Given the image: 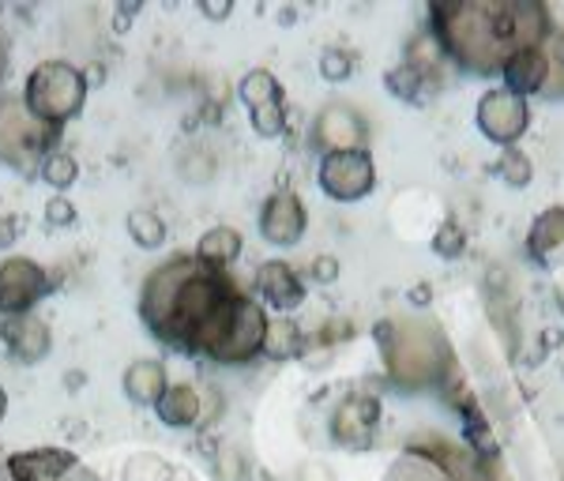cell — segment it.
<instances>
[{
  "label": "cell",
  "instance_id": "f35d334b",
  "mask_svg": "<svg viewBox=\"0 0 564 481\" xmlns=\"http://www.w3.org/2000/svg\"><path fill=\"white\" fill-rule=\"evenodd\" d=\"M4 68H8V45L0 39V79H4Z\"/></svg>",
  "mask_w": 564,
  "mask_h": 481
},
{
  "label": "cell",
  "instance_id": "7c38bea8",
  "mask_svg": "<svg viewBox=\"0 0 564 481\" xmlns=\"http://www.w3.org/2000/svg\"><path fill=\"white\" fill-rule=\"evenodd\" d=\"M406 456L433 462V467L444 470L452 481H481V474L475 470V459H470L459 444L444 440L441 433H417V437H411V444H406Z\"/></svg>",
  "mask_w": 564,
  "mask_h": 481
},
{
  "label": "cell",
  "instance_id": "2e32d148",
  "mask_svg": "<svg viewBox=\"0 0 564 481\" xmlns=\"http://www.w3.org/2000/svg\"><path fill=\"white\" fill-rule=\"evenodd\" d=\"M380 403L372 395H354L335 411V440L347 444V448H369L372 433H377Z\"/></svg>",
  "mask_w": 564,
  "mask_h": 481
},
{
  "label": "cell",
  "instance_id": "8992f818",
  "mask_svg": "<svg viewBox=\"0 0 564 481\" xmlns=\"http://www.w3.org/2000/svg\"><path fill=\"white\" fill-rule=\"evenodd\" d=\"M372 185H377V166H372L369 151L324 154V162H321V188L332 199L354 204V199L369 196Z\"/></svg>",
  "mask_w": 564,
  "mask_h": 481
},
{
  "label": "cell",
  "instance_id": "277c9868",
  "mask_svg": "<svg viewBox=\"0 0 564 481\" xmlns=\"http://www.w3.org/2000/svg\"><path fill=\"white\" fill-rule=\"evenodd\" d=\"M26 110L39 121L61 129L65 121H72L87 102V79L79 68H72L68 61H45L31 72L26 79Z\"/></svg>",
  "mask_w": 564,
  "mask_h": 481
},
{
  "label": "cell",
  "instance_id": "8fae6325",
  "mask_svg": "<svg viewBox=\"0 0 564 481\" xmlns=\"http://www.w3.org/2000/svg\"><path fill=\"white\" fill-rule=\"evenodd\" d=\"M313 135L327 154H339V151H366L369 129L358 110H350V106H343V102H332L316 117Z\"/></svg>",
  "mask_w": 564,
  "mask_h": 481
},
{
  "label": "cell",
  "instance_id": "1f68e13d",
  "mask_svg": "<svg viewBox=\"0 0 564 481\" xmlns=\"http://www.w3.org/2000/svg\"><path fill=\"white\" fill-rule=\"evenodd\" d=\"M388 84H391V90H395V95L399 98H414L417 95V90H422V79H417L414 76V72L411 68H395V72H391V76H388Z\"/></svg>",
  "mask_w": 564,
  "mask_h": 481
},
{
  "label": "cell",
  "instance_id": "3957f363",
  "mask_svg": "<svg viewBox=\"0 0 564 481\" xmlns=\"http://www.w3.org/2000/svg\"><path fill=\"white\" fill-rule=\"evenodd\" d=\"M380 350H384L391 380L411 387V392L441 384L444 376H452V365H456L441 328L430 320L380 324Z\"/></svg>",
  "mask_w": 564,
  "mask_h": 481
},
{
  "label": "cell",
  "instance_id": "603a6c76",
  "mask_svg": "<svg viewBox=\"0 0 564 481\" xmlns=\"http://www.w3.org/2000/svg\"><path fill=\"white\" fill-rule=\"evenodd\" d=\"M406 68L414 72L417 79H436L444 68V57H441V45L433 42V34H422V39L411 42V53H406Z\"/></svg>",
  "mask_w": 564,
  "mask_h": 481
},
{
  "label": "cell",
  "instance_id": "6da1fadb",
  "mask_svg": "<svg viewBox=\"0 0 564 481\" xmlns=\"http://www.w3.org/2000/svg\"><path fill=\"white\" fill-rule=\"evenodd\" d=\"M238 305L241 294L230 275L199 256H174L154 267L140 294V316L159 339L207 358H218Z\"/></svg>",
  "mask_w": 564,
  "mask_h": 481
},
{
  "label": "cell",
  "instance_id": "7402d4cb",
  "mask_svg": "<svg viewBox=\"0 0 564 481\" xmlns=\"http://www.w3.org/2000/svg\"><path fill=\"white\" fill-rule=\"evenodd\" d=\"M196 256L204 263H212V267H230V263L241 256V233L234 230V226H215V230H207L204 238H199Z\"/></svg>",
  "mask_w": 564,
  "mask_h": 481
},
{
  "label": "cell",
  "instance_id": "ffe728a7",
  "mask_svg": "<svg viewBox=\"0 0 564 481\" xmlns=\"http://www.w3.org/2000/svg\"><path fill=\"white\" fill-rule=\"evenodd\" d=\"M154 411H159V417L170 429H193L199 422V392L188 384H170L159 403H154Z\"/></svg>",
  "mask_w": 564,
  "mask_h": 481
},
{
  "label": "cell",
  "instance_id": "4dcf8cb0",
  "mask_svg": "<svg viewBox=\"0 0 564 481\" xmlns=\"http://www.w3.org/2000/svg\"><path fill=\"white\" fill-rule=\"evenodd\" d=\"M463 241H467V238H463V226L459 222H444L441 233L433 238V249L441 252V256H459Z\"/></svg>",
  "mask_w": 564,
  "mask_h": 481
},
{
  "label": "cell",
  "instance_id": "484cf974",
  "mask_svg": "<svg viewBox=\"0 0 564 481\" xmlns=\"http://www.w3.org/2000/svg\"><path fill=\"white\" fill-rule=\"evenodd\" d=\"M129 233L140 249H159V244L166 241V222H162L154 211H132L129 215Z\"/></svg>",
  "mask_w": 564,
  "mask_h": 481
},
{
  "label": "cell",
  "instance_id": "7a4b0ae2",
  "mask_svg": "<svg viewBox=\"0 0 564 481\" xmlns=\"http://www.w3.org/2000/svg\"><path fill=\"white\" fill-rule=\"evenodd\" d=\"M433 26L441 34L444 50L463 61L470 72L505 68L508 57L520 50H539V42L553 31L550 12L539 0L527 4H459V0H441L433 4Z\"/></svg>",
  "mask_w": 564,
  "mask_h": 481
},
{
  "label": "cell",
  "instance_id": "e0dca14e",
  "mask_svg": "<svg viewBox=\"0 0 564 481\" xmlns=\"http://www.w3.org/2000/svg\"><path fill=\"white\" fill-rule=\"evenodd\" d=\"M257 289L263 294V302L275 305L279 313H290V308H297L305 302L302 278H297V271L290 267V263H282V260L263 263L260 275H257Z\"/></svg>",
  "mask_w": 564,
  "mask_h": 481
},
{
  "label": "cell",
  "instance_id": "d4e9b609",
  "mask_svg": "<svg viewBox=\"0 0 564 481\" xmlns=\"http://www.w3.org/2000/svg\"><path fill=\"white\" fill-rule=\"evenodd\" d=\"M42 177H45V185H53V188H72L76 185V177H79V162L72 158L68 151H53V154H45V162H42Z\"/></svg>",
  "mask_w": 564,
  "mask_h": 481
},
{
  "label": "cell",
  "instance_id": "4316f807",
  "mask_svg": "<svg viewBox=\"0 0 564 481\" xmlns=\"http://www.w3.org/2000/svg\"><path fill=\"white\" fill-rule=\"evenodd\" d=\"M497 177L505 181V185H512V188H527V185H531V177H534V166H531V158H527L523 151H505V154H500V162H497Z\"/></svg>",
  "mask_w": 564,
  "mask_h": 481
},
{
  "label": "cell",
  "instance_id": "d6a6232c",
  "mask_svg": "<svg viewBox=\"0 0 564 481\" xmlns=\"http://www.w3.org/2000/svg\"><path fill=\"white\" fill-rule=\"evenodd\" d=\"M218 478H223V481H241V478H245V459H241V451H234V448L218 451Z\"/></svg>",
  "mask_w": 564,
  "mask_h": 481
},
{
  "label": "cell",
  "instance_id": "4fadbf2b",
  "mask_svg": "<svg viewBox=\"0 0 564 481\" xmlns=\"http://www.w3.org/2000/svg\"><path fill=\"white\" fill-rule=\"evenodd\" d=\"M260 233L271 244H297L305 233V207L294 193H275L260 211Z\"/></svg>",
  "mask_w": 564,
  "mask_h": 481
},
{
  "label": "cell",
  "instance_id": "d590c367",
  "mask_svg": "<svg viewBox=\"0 0 564 481\" xmlns=\"http://www.w3.org/2000/svg\"><path fill=\"white\" fill-rule=\"evenodd\" d=\"M335 275H339V260H335V256H316L313 260V278H316V283H335Z\"/></svg>",
  "mask_w": 564,
  "mask_h": 481
},
{
  "label": "cell",
  "instance_id": "cb8c5ba5",
  "mask_svg": "<svg viewBox=\"0 0 564 481\" xmlns=\"http://www.w3.org/2000/svg\"><path fill=\"white\" fill-rule=\"evenodd\" d=\"M124 481H193V478L159 456H135L129 467H124Z\"/></svg>",
  "mask_w": 564,
  "mask_h": 481
},
{
  "label": "cell",
  "instance_id": "9c48e42d",
  "mask_svg": "<svg viewBox=\"0 0 564 481\" xmlns=\"http://www.w3.org/2000/svg\"><path fill=\"white\" fill-rule=\"evenodd\" d=\"M263 342H268V316H263V308L257 302L241 297L230 331H226V342L215 361H223V365H245V361H252L263 350Z\"/></svg>",
  "mask_w": 564,
  "mask_h": 481
},
{
  "label": "cell",
  "instance_id": "83f0119b",
  "mask_svg": "<svg viewBox=\"0 0 564 481\" xmlns=\"http://www.w3.org/2000/svg\"><path fill=\"white\" fill-rule=\"evenodd\" d=\"M388 481H452L444 470H436L433 462L417 459V456H406L399 459L395 467L388 470Z\"/></svg>",
  "mask_w": 564,
  "mask_h": 481
},
{
  "label": "cell",
  "instance_id": "5bb4252c",
  "mask_svg": "<svg viewBox=\"0 0 564 481\" xmlns=\"http://www.w3.org/2000/svg\"><path fill=\"white\" fill-rule=\"evenodd\" d=\"M4 347L12 350V358H20L23 365H34L50 353L53 339H50V324L39 320L34 313H20V316H4Z\"/></svg>",
  "mask_w": 564,
  "mask_h": 481
},
{
  "label": "cell",
  "instance_id": "9a60e30c",
  "mask_svg": "<svg viewBox=\"0 0 564 481\" xmlns=\"http://www.w3.org/2000/svg\"><path fill=\"white\" fill-rule=\"evenodd\" d=\"M76 467V456L68 448H34L8 456V478L12 481H61Z\"/></svg>",
  "mask_w": 564,
  "mask_h": 481
},
{
  "label": "cell",
  "instance_id": "f1b7e54d",
  "mask_svg": "<svg viewBox=\"0 0 564 481\" xmlns=\"http://www.w3.org/2000/svg\"><path fill=\"white\" fill-rule=\"evenodd\" d=\"M297 347H302V335H297L294 324L268 328V342H263V350H268L271 358H290V353H297Z\"/></svg>",
  "mask_w": 564,
  "mask_h": 481
},
{
  "label": "cell",
  "instance_id": "52a82bcc",
  "mask_svg": "<svg viewBox=\"0 0 564 481\" xmlns=\"http://www.w3.org/2000/svg\"><path fill=\"white\" fill-rule=\"evenodd\" d=\"M45 271L34 260L12 256L0 263V316H20L31 313V305H39L45 294Z\"/></svg>",
  "mask_w": 564,
  "mask_h": 481
},
{
  "label": "cell",
  "instance_id": "44dd1931",
  "mask_svg": "<svg viewBox=\"0 0 564 481\" xmlns=\"http://www.w3.org/2000/svg\"><path fill=\"white\" fill-rule=\"evenodd\" d=\"M166 369L159 361H135V365L124 372V392L135 403H159L162 392H166Z\"/></svg>",
  "mask_w": 564,
  "mask_h": 481
},
{
  "label": "cell",
  "instance_id": "8d00e7d4",
  "mask_svg": "<svg viewBox=\"0 0 564 481\" xmlns=\"http://www.w3.org/2000/svg\"><path fill=\"white\" fill-rule=\"evenodd\" d=\"M199 12H204L207 20H226V15L234 12V4H230V0H204V4H199Z\"/></svg>",
  "mask_w": 564,
  "mask_h": 481
},
{
  "label": "cell",
  "instance_id": "ab89813d",
  "mask_svg": "<svg viewBox=\"0 0 564 481\" xmlns=\"http://www.w3.org/2000/svg\"><path fill=\"white\" fill-rule=\"evenodd\" d=\"M4 414H8V395H4V387H0V422H4Z\"/></svg>",
  "mask_w": 564,
  "mask_h": 481
},
{
  "label": "cell",
  "instance_id": "30bf717a",
  "mask_svg": "<svg viewBox=\"0 0 564 481\" xmlns=\"http://www.w3.org/2000/svg\"><path fill=\"white\" fill-rule=\"evenodd\" d=\"M241 102L249 106V117L260 135H279L286 110H282V87L268 68H257L241 79Z\"/></svg>",
  "mask_w": 564,
  "mask_h": 481
},
{
  "label": "cell",
  "instance_id": "e575fe53",
  "mask_svg": "<svg viewBox=\"0 0 564 481\" xmlns=\"http://www.w3.org/2000/svg\"><path fill=\"white\" fill-rule=\"evenodd\" d=\"M542 57L550 61V68H564V31H550L542 39Z\"/></svg>",
  "mask_w": 564,
  "mask_h": 481
},
{
  "label": "cell",
  "instance_id": "d6986e66",
  "mask_svg": "<svg viewBox=\"0 0 564 481\" xmlns=\"http://www.w3.org/2000/svg\"><path fill=\"white\" fill-rule=\"evenodd\" d=\"M531 252L542 263H564V207H550L539 215V222L531 226Z\"/></svg>",
  "mask_w": 564,
  "mask_h": 481
},
{
  "label": "cell",
  "instance_id": "ac0fdd59",
  "mask_svg": "<svg viewBox=\"0 0 564 481\" xmlns=\"http://www.w3.org/2000/svg\"><path fill=\"white\" fill-rule=\"evenodd\" d=\"M500 72H505L512 95H539L545 87V76H550V61L542 57V50H520L516 57H508V65Z\"/></svg>",
  "mask_w": 564,
  "mask_h": 481
},
{
  "label": "cell",
  "instance_id": "ba28073f",
  "mask_svg": "<svg viewBox=\"0 0 564 481\" xmlns=\"http://www.w3.org/2000/svg\"><path fill=\"white\" fill-rule=\"evenodd\" d=\"M478 124L481 132L494 143H516L531 124V110H527V98L512 95V90H489L478 102Z\"/></svg>",
  "mask_w": 564,
  "mask_h": 481
},
{
  "label": "cell",
  "instance_id": "74e56055",
  "mask_svg": "<svg viewBox=\"0 0 564 481\" xmlns=\"http://www.w3.org/2000/svg\"><path fill=\"white\" fill-rule=\"evenodd\" d=\"M15 222L8 219V215H0V249H8V244H15Z\"/></svg>",
  "mask_w": 564,
  "mask_h": 481
},
{
  "label": "cell",
  "instance_id": "836d02e7",
  "mask_svg": "<svg viewBox=\"0 0 564 481\" xmlns=\"http://www.w3.org/2000/svg\"><path fill=\"white\" fill-rule=\"evenodd\" d=\"M45 219H50V226H68V222H76V207H72L65 196H53L50 204H45Z\"/></svg>",
  "mask_w": 564,
  "mask_h": 481
},
{
  "label": "cell",
  "instance_id": "f546056e",
  "mask_svg": "<svg viewBox=\"0 0 564 481\" xmlns=\"http://www.w3.org/2000/svg\"><path fill=\"white\" fill-rule=\"evenodd\" d=\"M354 72L350 65V53H343V50H327L324 57H321V76L324 79H332V84H339V79H347Z\"/></svg>",
  "mask_w": 564,
  "mask_h": 481
},
{
  "label": "cell",
  "instance_id": "5b68a950",
  "mask_svg": "<svg viewBox=\"0 0 564 481\" xmlns=\"http://www.w3.org/2000/svg\"><path fill=\"white\" fill-rule=\"evenodd\" d=\"M57 129L39 121L20 98H0V162L15 170H31L53 147Z\"/></svg>",
  "mask_w": 564,
  "mask_h": 481
}]
</instances>
